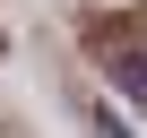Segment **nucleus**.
I'll return each instance as SVG.
<instances>
[{
  "label": "nucleus",
  "instance_id": "nucleus-1",
  "mask_svg": "<svg viewBox=\"0 0 147 138\" xmlns=\"http://www.w3.org/2000/svg\"><path fill=\"white\" fill-rule=\"evenodd\" d=\"M113 78H121L130 95H147V52H121V60H113Z\"/></svg>",
  "mask_w": 147,
  "mask_h": 138
}]
</instances>
